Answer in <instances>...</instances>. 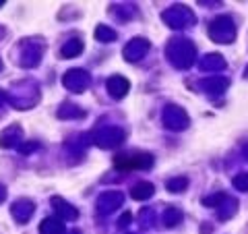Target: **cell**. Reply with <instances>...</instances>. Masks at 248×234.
I'll return each instance as SVG.
<instances>
[]
</instances>
